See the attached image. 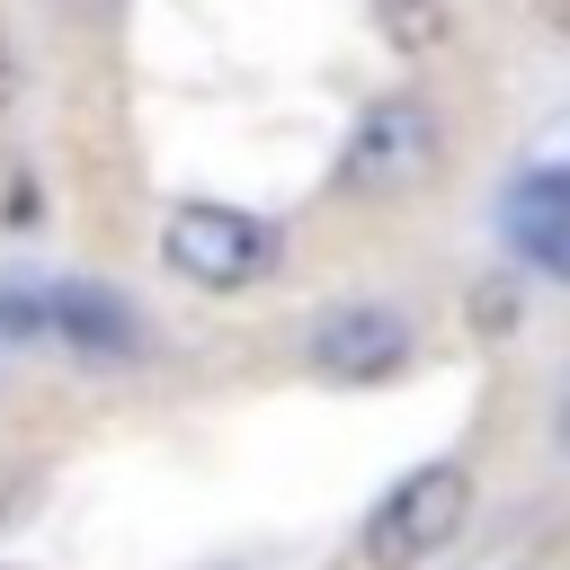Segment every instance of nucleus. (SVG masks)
I'll return each mask as SVG.
<instances>
[{"instance_id": "1", "label": "nucleus", "mask_w": 570, "mask_h": 570, "mask_svg": "<svg viewBox=\"0 0 570 570\" xmlns=\"http://www.w3.org/2000/svg\"><path fill=\"white\" fill-rule=\"evenodd\" d=\"M463 517H472V472L463 463H419L356 525V561L365 570H419V561H436L463 534Z\"/></svg>"}, {"instance_id": "2", "label": "nucleus", "mask_w": 570, "mask_h": 570, "mask_svg": "<svg viewBox=\"0 0 570 570\" xmlns=\"http://www.w3.org/2000/svg\"><path fill=\"white\" fill-rule=\"evenodd\" d=\"M160 258L205 294H240V285H258L276 267V232L258 214H240V205H178L160 223Z\"/></svg>"}, {"instance_id": "3", "label": "nucleus", "mask_w": 570, "mask_h": 570, "mask_svg": "<svg viewBox=\"0 0 570 570\" xmlns=\"http://www.w3.org/2000/svg\"><path fill=\"white\" fill-rule=\"evenodd\" d=\"M436 169V107L428 98H374L338 151V178L356 196H401L410 178Z\"/></svg>"}, {"instance_id": "4", "label": "nucleus", "mask_w": 570, "mask_h": 570, "mask_svg": "<svg viewBox=\"0 0 570 570\" xmlns=\"http://www.w3.org/2000/svg\"><path fill=\"white\" fill-rule=\"evenodd\" d=\"M401 356H410V321L392 303H330L312 321V365L330 383H383L401 374Z\"/></svg>"}, {"instance_id": "5", "label": "nucleus", "mask_w": 570, "mask_h": 570, "mask_svg": "<svg viewBox=\"0 0 570 570\" xmlns=\"http://www.w3.org/2000/svg\"><path fill=\"white\" fill-rule=\"evenodd\" d=\"M45 347H71V356H89V365H134V356H142V321H134L107 285L62 276V285H45Z\"/></svg>"}, {"instance_id": "6", "label": "nucleus", "mask_w": 570, "mask_h": 570, "mask_svg": "<svg viewBox=\"0 0 570 570\" xmlns=\"http://www.w3.org/2000/svg\"><path fill=\"white\" fill-rule=\"evenodd\" d=\"M374 18H383V36H392L401 53H436V45L454 36L445 0H374Z\"/></svg>"}, {"instance_id": "7", "label": "nucleus", "mask_w": 570, "mask_h": 570, "mask_svg": "<svg viewBox=\"0 0 570 570\" xmlns=\"http://www.w3.org/2000/svg\"><path fill=\"white\" fill-rule=\"evenodd\" d=\"M508 223H570V169H534L508 205Z\"/></svg>"}, {"instance_id": "8", "label": "nucleus", "mask_w": 570, "mask_h": 570, "mask_svg": "<svg viewBox=\"0 0 570 570\" xmlns=\"http://www.w3.org/2000/svg\"><path fill=\"white\" fill-rule=\"evenodd\" d=\"M508 232H517V249H525L534 267L570 276V223H508Z\"/></svg>"}, {"instance_id": "9", "label": "nucleus", "mask_w": 570, "mask_h": 570, "mask_svg": "<svg viewBox=\"0 0 570 570\" xmlns=\"http://www.w3.org/2000/svg\"><path fill=\"white\" fill-rule=\"evenodd\" d=\"M36 214H45V196H36V178H9V214H0V223H9V232H27Z\"/></svg>"}, {"instance_id": "10", "label": "nucleus", "mask_w": 570, "mask_h": 570, "mask_svg": "<svg viewBox=\"0 0 570 570\" xmlns=\"http://www.w3.org/2000/svg\"><path fill=\"white\" fill-rule=\"evenodd\" d=\"M9 107H18V45L0 36V116H9Z\"/></svg>"}, {"instance_id": "11", "label": "nucleus", "mask_w": 570, "mask_h": 570, "mask_svg": "<svg viewBox=\"0 0 570 570\" xmlns=\"http://www.w3.org/2000/svg\"><path fill=\"white\" fill-rule=\"evenodd\" d=\"M552 436H561V454H570V392H561V410H552Z\"/></svg>"}, {"instance_id": "12", "label": "nucleus", "mask_w": 570, "mask_h": 570, "mask_svg": "<svg viewBox=\"0 0 570 570\" xmlns=\"http://www.w3.org/2000/svg\"><path fill=\"white\" fill-rule=\"evenodd\" d=\"M71 9H107V0H71Z\"/></svg>"}]
</instances>
